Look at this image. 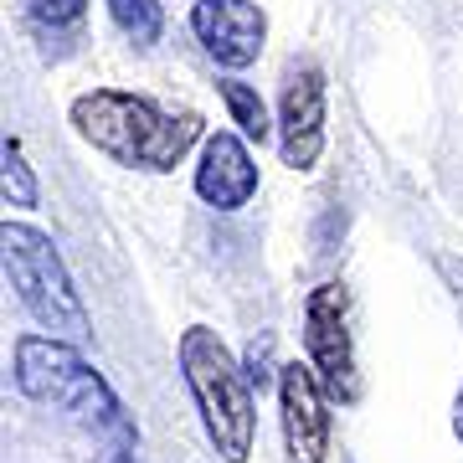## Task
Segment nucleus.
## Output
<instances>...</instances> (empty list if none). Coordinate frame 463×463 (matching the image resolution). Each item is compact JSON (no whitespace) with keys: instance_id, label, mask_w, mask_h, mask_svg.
I'll return each instance as SVG.
<instances>
[{"instance_id":"nucleus-1","label":"nucleus","mask_w":463,"mask_h":463,"mask_svg":"<svg viewBox=\"0 0 463 463\" xmlns=\"http://www.w3.org/2000/svg\"><path fill=\"white\" fill-rule=\"evenodd\" d=\"M72 129L129 170H175V160H185V149L201 139V114L165 109L145 93L93 88L72 103Z\"/></svg>"},{"instance_id":"nucleus-2","label":"nucleus","mask_w":463,"mask_h":463,"mask_svg":"<svg viewBox=\"0 0 463 463\" xmlns=\"http://www.w3.org/2000/svg\"><path fill=\"white\" fill-rule=\"evenodd\" d=\"M16 386L42 407H57L72 422H83L93 432H114L129 443L134 428L118 397L109 392V381L93 371V365L78 355L62 340H47V335H21L16 340Z\"/></svg>"},{"instance_id":"nucleus-3","label":"nucleus","mask_w":463,"mask_h":463,"mask_svg":"<svg viewBox=\"0 0 463 463\" xmlns=\"http://www.w3.org/2000/svg\"><path fill=\"white\" fill-rule=\"evenodd\" d=\"M181 371H185V386L201 407V422L212 432L216 453L227 463H242L252 453V432H258V417H252V392L232 350L216 340V330L206 325H191L181 335Z\"/></svg>"},{"instance_id":"nucleus-4","label":"nucleus","mask_w":463,"mask_h":463,"mask_svg":"<svg viewBox=\"0 0 463 463\" xmlns=\"http://www.w3.org/2000/svg\"><path fill=\"white\" fill-rule=\"evenodd\" d=\"M0 258H5V279H11L21 304L32 309L36 325H47L52 335H88V309L67 279L52 237H42L26 222H5L0 227Z\"/></svg>"},{"instance_id":"nucleus-5","label":"nucleus","mask_w":463,"mask_h":463,"mask_svg":"<svg viewBox=\"0 0 463 463\" xmlns=\"http://www.w3.org/2000/svg\"><path fill=\"white\" fill-rule=\"evenodd\" d=\"M304 345H309V371L330 402H355L361 376H355V345L345 325V288L319 283L304 304Z\"/></svg>"},{"instance_id":"nucleus-6","label":"nucleus","mask_w":463,"mask_h":463,"mask_svg":"<svg viewBox=\"0 0 463 463\" xmlns=\"http://www.w3.org/2000/svg\"><path fill=\"white\" fill-rule=\"evenodd\" d=\"M279 149L288 170H309L325 149V72L304 62L288 72L279 103Z\"/></svg>"},{"instance_id":"nucleus-7","label":"nucleus","mask_w":463,"mask_h":463,"mask_svg":"<svg viewBox=\"0 0 463 463\" xmlns=\"http://www.w3.org/2000/svg\"><path fill=\"white\" fill-rule=\"evenodd\" d=\"M279 407H283V443L288 463H325L330 453V412H325V392L309 365H283L279 371Z\"/></svg>"},{"instance_id":"nucleus-8","label":"nucleus","mask_w":463,"mask_h":463,"mask_svg":"<svg viewBox=\"0 0 463 463\" xmlns=\"http://www.w3.org/2000/svg\"><path fill=\"white\" fill-rule=\"evenodd\" d=\"M191 32L201 36V47L212 52L222 67H248L263 52L268 21L252 0H196Z\"/></svg>"},{"instance_id":"nucleus-9","label":"nucleus","mask_w":463,"mask_h":463,"mask_svg":"<svg viewBox=\"0 0 463 463\" xmlns=\"http://www.w3.org/2000/svg\"><path fill=\"white\" fill-rule=\"evenodd\" d=\"M252 191H258V165H252L248 145L237 134L216 129L201 149V165H196V196L216 212H237L248 206Z\"/></svg>"},{"instance_id":"nucleus-10","label":"nucleus","mask_w":463,"mask_h":463,"mask_svg":"<svg viewBox=\"0 0 463 463\" xmlns=\"http://www.w3.org/2000/svg\"><path fill=\"white\" fill-rule=\"evenodd\" d=\"M109 16H114V26L129 36V42H139V47L160 42V26H165L160 0H109Z\"/></svg>"},{"instance_id":"nucleus-11","label":"nucleus","mask_w":463,"mask_h":463,"mask_svg":"<svg viewBox=\"0 0 463 463\" xmlns=\"http://www.w3.org/2000/svg\"><path fill=\"white\" fill-rule=\"evenodd\" d=\"M216 88H222V99H227L232 124L248 134V139H268V109H263V99H258L248 83H237V78H222Z\"/></svg>"},{"instance_id":"nucleus-12","label":"nucleus","mask_w":463,"mask_h":463,"mask_svg":"<svg viewBox=\"0 0 463 463\" xmlns=\"http://www.w3.org/2000/svg\"><path fill=\"white\" fill-rule=\"evenodd\" d=\"M5 206H36V175L21 155V139H5Z\"/></svg>"},{"instance_id":"nucleus-13","label":"nucleus","mask_w":463,"mask_h":463,"mask_svg":"<svg viewBox=\"0 0 463 463\" xmlns=\"http://www.w3.org/2000/svg\"><path fill=\"white\" fill-rule=\"evenodd\" d=\"M88 11V0H26V16L42 26V32H67L78 26Z\"/></svg>"},{"instance_id":"nucleus-14","label":"nucleus","mask_w":463,"mask_h":463,"mask_svg":"<svg viewBox=\"0 0 463 463\" xmlns=\"http://www.w3.org/2000/svg\"><path fill=\"white\" fill-rule=\"evenodd\" d=\"M438 273L448 279V288H453V298L463 304V258H453V252H438Z\"/></svg>"},{"instance_id":"nucleus-15","label":"nucleus","mask_w":463,"mask_h":463,"mask_svg":"<svg viewBox=\"0 0 463 463\" xmlns=\"http://www.w3.org/2000/svg\"><path fill=\"white\" fill-rule=\"evenodd\" d=\"M453 432L463 438V397H458V407H453Z\"/></svg>"},{"instance_id":"nucleus-16","label":"nucleus","mask_w":463,"mask_h":463,"mask_svg":"<svg viewBox=\"0 0 463 463\" xmlns=\"http://www.w3.org/2000/svg\"><path fill=\"white\" fill-rule=\"evenodd\" d=\"M114 463H129V458H114Z\"/></svg>"}]
</instances>
